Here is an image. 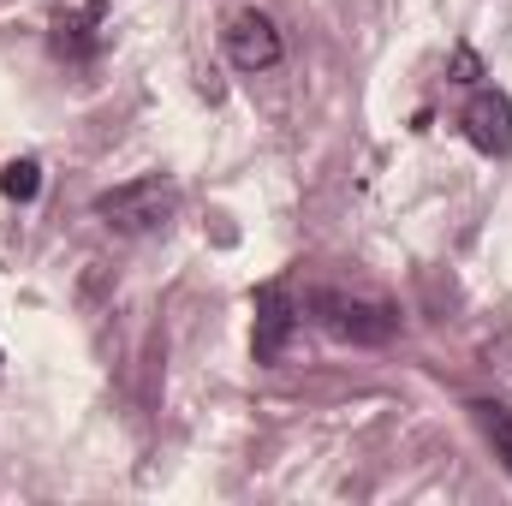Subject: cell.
Here are the masks:
<instances>
[{
    "instance_id": "6da1fadb",
    "label": "cell",
    "mask_w": 512,
    "mask_h": 506,
    "mask_svg": "<svg viewBox=\"0 0 512 506\" xmlns=\"http://www.w3.org/2000/svg\"><path fill=\"white\" fill-rule=\"evenodd\" d=\"M173 209H179V191H173V179H161V173L131 179V185H114L108 197H96V215H102L108 227H120V233H155V227L173 221Z\"/></svg>"
},
{
    "instance_id": "7a4b0ae2",
    "label": "cell",
    "mask_w": 512,
    "mask_h": 506,
    "mask_svg": "<svg viewBox=\"0 0 512 506\" xmlns=\"http://www.w3.org/2000/svg\"><path fill=\"white\" fill-rule=\"evenodd\" d=\"M310 310H316V322H322L334 340H346V346H387L393 328H399V316H393L387 304L352 298V292H310Z\"/></svg>"
},
{
    "instance_id": "3957f363",
    "label": "cell",
    "mask_w": 512,
    "mask_h": 506,
    "mask_svg": "<svg viewBox=\"0 0 512 506\" xmlns=\"http://www.w3.org/2000/svg\"><path fill=\"white\" fill-rule=\"evenodd\" d=\"M292 328H298V310H292L286 286H262L256 292V334H251L256 364H280L286 346H292Z\"/></svg>"
},
{
    "instance_id": "277c9868",
    "label": "cell",
    "mask_w": 512,
    "mask_h": 506,
    "mask_svg": "<svg viewBox=\"0 0 512 506\" xmlns=\"http://www.w3.org/2000/svg\"><path fill=\"white\" fill-rule=\"evenodd\" d=\"M459 126L471 137V149H483V155H507L512 149V102L501 90H477L471 96V108L459 114Z\"/></svg>"
},
{
    "instance_id": "5b68a950",
    "label": "cell",
    "mask_w": 512,
    "mask_h": 506,
    "mask_svg": "<svg viewBox=\"0 0 512 506\" xmlns=\"http://www.w3.org/2000/svg\"><path fill=\"white\" fill-rule=\"evenodd\" d=\"M227 54L239 72H268V66H280V30L262 12H239L227 24Z\"/></svg>"
},
{
    "instance_id": "8992f818",
    "label": "cell",
    "mask_w": 512,
    "mask_h": 506,
    "mask_svg": "<svg viewBox=\"0 0 512 506\" xmlns=\"http://www.w3.org/2000/svg\"><path fill=\"white\" fill-rule=\"evenodd\" d=\"M102 0H84L78 12H60L54 18V54L60 60H90L96 48H102Z\"/></svg>"
},
{
    "instance_id": "52a82bcc",
    "label": "cell",
    "mask_w": 512,
    "mask_h": 506,
    "mask_svg": "<svg viewBox=\"0 0 512 506\" xmlns=\"http://www.w3.org/2000/svg\"><path fill=\"white\" fill-rule=\"evenodd\" d=\"M0 191H6L12 203H36V191H42V161H36V155L6 161V167H0Z\"/></svg>"
},
{
    "instance_id": "ba28073f",
    "label": "cell",
    "mask_w": 512,
    "mask_h": 506,
    "mask_svg": "<svg viewBox=\"0 0 512 506\" xmlns=\"http://www.w3.org/2000/svg\"><path fill=\"white\" fill-rule=\"evenodd\" d=\"M471 417H477V429L489 435L495 459L512 471V411H501V405H489V399H483V405H471Z\"/></svg>"
}]
</instances>
